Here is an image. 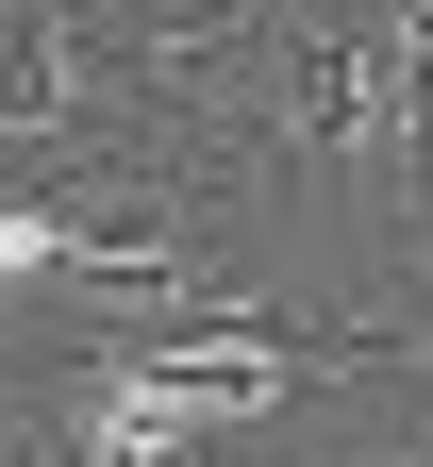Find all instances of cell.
Listing matches in <instances>:
<instances>
[{
	"instance_id": "obj_1",
	"label": "cell",
	"mask_w": 433,
	"mask_h": 467,
	"mask_svg": "<svg viewBox=\"0 0 433 467\" xmlns=\"http://www.w3.org/2000/svg\"><path fill=\"white\" fill-rule=\"evenodd\" d=\"M317 467H433V451H317Z\"/></svg>"
}]
</instances>
